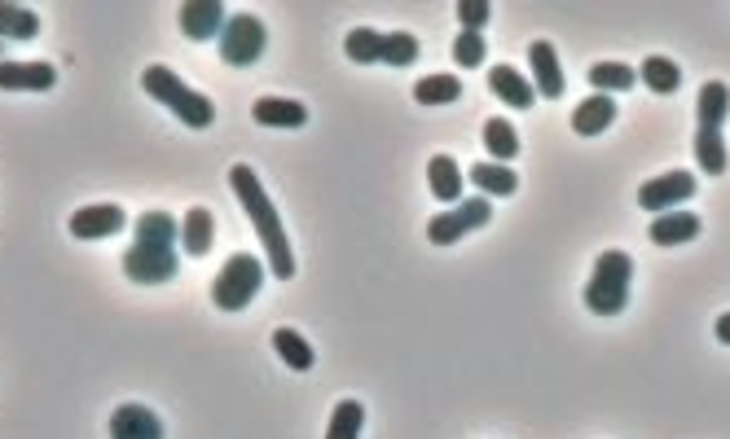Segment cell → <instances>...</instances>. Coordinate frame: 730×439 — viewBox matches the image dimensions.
Instances as JSON below:
<instances>
[{
  "instance_id": "6da1fadb",
  "label": "cell",
  "mask_w": 730,
  "mask_h": 439,
  "mask_svg": "<svg viewBox=\"0 0 730 439\" xmlns=\"http://www.w3.org/2000/svg\"><path fill=\"white\" fill-rule=\"evenodd\" d=\"M176 242L181 224L168 212H145L132 228V246L123 251V273L136 286H163L176 277Z\"/></svg>"
},
{
  "instance_id": "7a4b0ae2",
  "label": "cell",
  "mask_w": 730,
  "mask_h": 439,
  "mask_svg": "<svg viewBox=\"0 0 730 439\" xmlns=\"http://www.w3.org/2000/svg\"><path fill=\"white\" fill-rule=\"evenodd\" d=\"M230 185H234V194H239V203L246 207V216L255 224V233H260V242H264V264L273 268V277H282V282H291L295 277V255H291V237H286V228H282V216L273 212V203H268V194H264V185H260V176L239 163L234 172H230Z\"/></svg>"
},
{
  "instance_id": "3957f363",
  "label": "cell",
  "mask_w": 730,
  "mask_h": 439,
  "mask_svg": "<svg viewBox=\"0 0 730 439\" xmlns=\"http://www.w3.org/2000/svg\"><path fill=\"white\" fill-rule=\"evenodd\" d=\"M730 114V89L722 80H709L700 89L696 102V159L704 176H722L727 172V141H722V123Z\"/></svg>"
},
{
  "instance_id": "277c9868",
  "label": "cell",
  "mask_w": 730,
  "mask_h": 439,
  "mask_svg": "<svg viewBox=\"0 0 730 439\" xmlns=\"http://www.w3.org/2000/svg\"><path fill=\"white\" fill-rule=\"evenodd\" d=\"M141 89H145L154 102H163V106L172 110L181 123H190V127H207V123H216V106H212V98L194 93V89H190L176 71H168V67H145Z\"/></svg>"
},
{
  "instance_id": "5b68a950",
  "label": "cell",
  "mask_w": 730,
  "mask_h": 439,
  "mask_svg": "<svg viewBox=\"0 0 730 439\" xmlns=\"http://www.w3.org/2000/svg\"><path fill=\"white\" fill-rule=\"evenodd\" d=\"M629 286H633V259L625 251H604L595 259V273L586 282V308L599 317H616L629 304Z\"/></svg>"
},
{
  "instance_id": "8992f818",
  "label": "cell",
  "mask_w": 730,
  "mask_h": 439,
  "mask_svg": "<svg viewBox=\"0 0 730 439\" xmlns=\"http://www.w3.org/2000/svg\"><path fill=\"white\" fill-rule=\"evenodd\" d=\"M260 286H264V259L239 251V255H230L225 268L216 273V282H212V304H216L221 313H243L246 304L260 295Z\"/></svg>"
},
{
  "instance_id": "52a82bcc",
  "label": "cell",
  "mask_w": 730,
  "mask_h": 439,
  "mask_svg": "<svg viewBox=\"0 0 730 439\" xmlns=\"http://www.w3.org/2000/svg\"><path fill=\"white\" fill-rule=\"evenodd\" d=\"M264 44H268V31H264V22H260L255 13H234V18L225 22V31H221V58H225L230 67H251V62H260Z\"/></svg>"
},
{
  "instance_id": "ba28073f",
  "label": "cell",
  "mask_w": 730,
  "mask_h": 439,
  "mask_svg": "<svg viewBox=\"0 0 730 439\" xmlns=\"http://www.w3.org/2000/svg\"><path fill=\"white\" fill-rule=\"evenodd\" d=\"M488 220H493V203H488V198H463V203H454L445 216H432L427 237H432V246H454V242L467 237L472 228H485Z\"/></svg>"
},
{
  "instance_id": "9c48e42d",
  "label": "cell",
  "mask_w": 730,
  "mask_h": 439,
  "mask_svg": "<svg viewBox=\"0 0 730 439\" xmlns=\"http://www.w3.org/2000/svg\"><path fill=\"white\" fill-rule=\"evenodd\" d=\"M691 194H696V176L691 172H665V176H656V181H647L638 190V207L651 212V216H665V212H678Z\"/></svg>"
},
{
  "instance_id": "30bf717a",
  "label": "cell",
  "mask_w": 730,
  "mask_h": 439,
  "mask_svg": "<svg viewBox=\"0 0 730 439\" xmlns=\"http://www.w3.org/2000/svg\"><path fill=\"white\" fill-rule=\"evenodd\" d=\"M225 22L230 18H225L221 0H190V4H181V31L190 40H221Z\"/></svg>"
},
{
  "instance_id": "8fae6325",
  "label": "cell",
  "mask_w": 730,
  "mask_h": 439,
  "mask_svg": "<svg viewBox=\"0 0 730 439\" xmlns=\"http://www.w3.org/2000/svg\"><path fill=\"white\" fill-rule=\"evenodd\" d=\"M58 71L49 62H0V89L9 93H49Z\"/></svg>"
},
{
  "instance_id": "7c38bea8",
  "label": "cell",
  "mask_w": 730,
  "mask_h": 439,
  "mask_svg": "<svg viewBox=\"0 0 730 439\" xmlns=\"http://www.w3.org/2000/svg\"><path fill=\"white\" fill-rule=\"evenodd\" d=\"M528 62H533V89L541 93V98H564V67H559V53H555V44H546V40H533V49H528Z\"/></svg>"
},
{
  "instance_id": "4fadbf2b",
  "label": "cell",
  "mask_w": 730,
  "mask_h": 439,
  "mask_svg": "<svg viewBox=\"0 0 730 439\" xmlns=\"http://www.w3.org/2000/svg\"><path fill=\"white\" fill-rule=\"evenodd\" d=\"M123 224V207L115 203H98V207H80L75 216H71V233L80 237V242H98V237H111V233H120Z\"/></svg>"
},
{
  "instance_id": "5bb4252c",
  "label": "cell",
  "mask_w": 730,
  "mask_h": 439,
  "mask_svg": "<svg viewBox=\"0 0 730 439\" xmlns=\"http://www.w3.org/2000/svg\"><path fill=\"white\" fill-rule=\"evenodd\" d=\"M111 439H163V422L145 405H120L111 414Z\"/></svg>"
},
{
  "instance_id": "9a60e30c",
  "label": "cell",
  "mask_w": 730,
  "mask_h": 439,
  "mask_svg": "<svg viewBox=\"0 0 730 439\" xmlns=\"http://www.w3.org/2000/svg\"><path fill=\"white\" fill-rule=\"evenodd\" d=\"M488 89H493V98H501L510 110H533V102H537V89L515 67H493L488 71Z\"/></svg>"
},
{
  "instance_id": "2e32d148",
  "label": "cell",
  "mask_w": 730,
  "mask_h": 439,
  "mask_svg": "<svg viewBox=\"0 0 730 439\" xmlns=\"http://www.w3.org/2000/svg\"><path fill=\"white\" fill-rule=\"evenodd\" d=\"M611 123H616V102L608 93H595V98H586L581 106L572 110V132L577 136H599V132H608Z\"/></svg>"
},
{
  "instance_id": "e0dca14e",
  "label": "cell",
  "mask_w": 730,
  "mask_h": 439,
  "mask_svg": "<svg viewBox=\"0 0 730 439\" xmlns=\"http://www.w3.org/2000/svg\"><path fill=\"white\" fill-rule=\"evenodd\" d=\"M651 242L656 246H682V242H691L696 233H700V216H691V212H665V216H656L651 220Z\"/></svg>"
},
{
  "instance_id": "ac0fdd59",
  "label": "cell",
  "mask_w": 730,
  "mask_h": 439,
  "mask_svg": "<svg viewBox=\"0 0 730 439\" xmlns=\"http://www.w3.org/2000/svg\"><path fill=\"white\" fill-rule=\"evenodd\" d=\"M463 167L449 159V154H436L432 163H427V185H432V194L440 198V203H463Z\"/></svg>"
},
{
  "instance_id": "d6986e66",
  "label": "cell",
  "mask_w": 730,
  "mask_h": 439,
  "mask_svg": "<svg viewBox=\"0 0 730 439\" xmlns=\"http://www.w3.org/2000/svg\"><path fill=\"white\" fill-rule=\"evenodd\" d=\"M212 237H216V220L207 207H190L185 220H181V246L199 259V255H207L212 251Z\"/></svg>"
},
{
  "instance_id": "ffe728a7",
  "label": "cell",
  "mask_w": 730,
  "mask_h": 439,
  "mask_svg": "<svg viewBox=\"0 0 730 439\" xmlns=\"http://www.w3.org/2000/svg\"><path fill=\"white\" fill-rule=\"evenodd\" d=\"M251 114L264 127H304L308 123V110L300 106V102H286V98H260Z\"/></svg>"
},
{
  "instance_id": "44dd1931",
  "label": "cell",
  "mask_w": 730,
  "mask_h": 439,
  "mask_svg": "<svg viewBox=\"0 0 730 439\" xmlns=\"http://www.w3.org/2000/svg\"><path fill=\"white\" fill-rule=\"evenodd\" d=\"M638 80L651 89V93H660V98H669V93H678L682 89V67L673 62V58H647L642 67H638Z\"/></svg>"
},
{
  "instance_id": "7402d4cb",
  "label": "cell",
  "mask_w": 730,
  "mask_h": 439,
  "mask_svg": "<svg viewBox=\"0 0 730 439\" xmlns=\"http://www.w3.org/2000/svg\"><path fill=\"white\" fill-rule=\"evenodd\" d=\"M472 185L480 194H493V198H510L519 190V176L506 167V163H476L472 167Z\"/></svg>"
},
{
  "instance_id": "603a6c76",
  "label": "cell",
  "mask_w": 730,
  "mask_h": 439,
  "mask_svg": "<svg viewBox=\"0 0 730 439\" xmlns=\"http://www.w3.org/2000/svg\"><path fill=\"white\" fill-rule=\"evenodd\" d=\"M273 351L282 356V365L286 369H295V374H304V369H313V347L304 343V334H295V329H273Z\"/></svg>"
},
{
  "instance_id": "cb8c5ba5",
  "label": "cell",
  "mask_w": 730,
  "mask_h": 439,
  "mask_svg": "<svg viewBox=\"0 0 730 439\" xmlns=\"http://www.w3.org/2000/svg\"><path fill=\"white\" fill-rule=\"evenodd\" d=\"M458 98H463L458 75H427V80L414 84V102H418V106H449V102H458Z\"/></svg>"
},
{
  "instance_id": "d4e9b609",
  "label": "cell",
  "mask_w": 730,
  "mask_h": 439,
  "mask_svg": "<svg viewBox=\"0 0 730 439\" xmlns=\"http://www.w3.org/2000/svg\"><path fill=\"white\" fill-rule=\"evenodd\" d=\"M590 84L599 89V93H625V89H633L638 84V71L633 67H625V62H595L590 67Z\"/></svg>"
},
{
  "instance_id": "484cf974",
  "label": "cell",
  "mask_w": 730,
  "mask_h": 439,
  "mask_svg": "<svg viewBox=\"0 0 730 439\" xmlns=\"http://www.w3.org/2000/svg\"><path fill=\"white\" fill-rule=\"evenodd\" d=\"M0 35H9V40H36L40 35L36 9H27V4H0Z\"/></svg>"
},
{
  "instance_id": "4316f807",
  "label": "cell",
  "mask_w": 730,
  "mask_h": 439,
  "mask_svg": "<svg viewBox=\"0 0 730 439\" xmlns=\"http://www.w3.org/2000/svg\"><path fill=\"white\" fill-rule=\"evenodd\" d=\"M362 427H365V405H357V400H339L335 414H331L326 439H362Z\"/></svg>"
},
{
  "instance_id": "83f0119b",
  "label": "cell",
  "mask_w": 730,
  "mask_h": 439,
  "mask_svg": "<svg viewBox=\"0 0 730 439\" xmlns=\"http://www.w3.org/2000/svg\"><path fill=\"white\" fill-rule=\"evenodd\" d=\"M485 150L493 159H501V163L519 154V136H515V127L506 119H485Z\"/></svg>"
},
{
  "instance_id": "f1b7e54d",
  "label": "cell",
  "mask_w": 730,
  "mask_h": 439,
  "mask_svg": "<svg viewBox=\"0 0 730 439\" xmlns=\"http://www.w3.org/2000/svg\"><path fill=\"white\" fill-rule=\"evenodd\" d=\"M344 49H348V58H353V62L369 67V62H378V58H383V35H378V31H369V27H357V31H348Z\"/></svg>"
},
{
  "instance_id": "f546056e",
  "label": "cell",
  "mask_w": 730,
  "mask_h": 439,
  "mask_svg": "<svg viewBox=\"0 0 730 439\" xmlns=\"http://www.w3.org/2000/svg\"><path fill=\"white\" fill-rule=\"evenodd\" d=\"M414 58H418V35H409V31L383 35V58H378V62H387V67H409Z\"/></svg>"
},
{
  "instance_id": "4dcf8cb0",
  "label": "cell",
  "mask_w": 730,
  "mask_h": 439,
  "mask_svg": "<svg viewBox=\"0 0 730 439\" xmlns=\"http://www.w3.org/2000/svg\"><path fill=\"white\" fill-rule=\"evenodd\" d=\"M485 35L480 31H463L458 40H454V62L463 67V71H476L480 62H485Z\"/></svg>"
},
{
  "instance_id": "1f68e13d",
  "label": "cell",
  "mask_w": 730,
  "mask_h": 439,
  "mask_svg": "<svg viewBox=\"0 0 730 439\" xmlns=\"http://www.w3.org/2000/svg\"><path fill=\"white\" fill-rule=\"evenodd\" d=\"M488 13H493L488 0H463V4H458V22H463V31H480V27L488 22Z\"/></svg>"
},
{
  "instance_id": "d6a6232c",
  "label": "cell",
  "mask_w": 730,
  "mask_h": 439,
  "mask_svg": "<svg viewBox=\"0 0 730 439\" xmlns=\"http://www.w3.org/2000/svg\"><path fill=\"white\" fill-rule=\"evenodd\" d=\"M713 334H718V343H730V313H722V317H718Z\"/></svg>"
}]
</instances>
